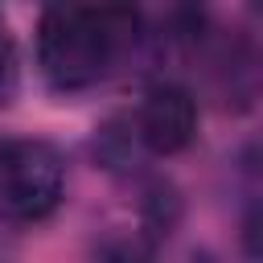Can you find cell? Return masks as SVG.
<instances>
[{
    "label": "cell",
    "instance_id": "1",
    "mask_svg": "<svg viewBox=\"0 0 263 263\" xmlns=\"http://www.w3.org/2000/svg\"><path fill=\"white\" fill-rule=\"evenodd\" d=\"M140 16L119 4L103 8H78V4H53L37 21V62L53 90H82L99 82L119 53L136 37Z\"/></svg>",
    "mask_w": 263,
    "mask_h": 263
},
{
    "label": "cell",
    "instance_id": "2",
    "mask_svg": "<svg viewBox=\"0 0 263 263\" xmlns=\"http://www.w3.org/2000/svg\"><path fill=\"white\" fill-rule=\"evenodd\" d=\"M62 156L45 140H0V214L41 222L62 201Z\"/></svg>",
    "mask_w": 263,
    "mask_h": 263
},
{
    "label": "cell",
    "instance_id": "3",
    "mask_svg": "<svg viewBox=\"0 0 263 263\" xmlns=\"http://www.w3.org/2000/svg\"><path fill=\"white\" fill-rule=\"evenodd\" d=\"M136 127H140L144 148H152L156 156H173V152H181V148L193 140V132H197V103H193V95H189L185 86L160 82V86L148 90Z\"/></svg>",
    "mask_w": 263,
    "mask_h": 263
},
{
    "label": "cell",
    "instance_id": "4",
    "mask_svg": "<svg viewBox=\"0 0 263 263\" xmlns=\"http://www.w3.org/2000/svg\"><path fill=\"white\" fill-rule=\"evenodd\" d=\"M21 86V62H16V41L8 33V21L0 16V107L16 99Z\"/></svg>",
    "mask_w": 263,
    "mask_h": 263
},
{
    "label": "cell",
    "instance_id": "5",
    "mask_svg": "<svg viewBox=\"0 0 263 263\" xmlns=\"http://www.w3.org/2000/svg\"><path fill=\"white\" fill-rule=\"evenodd\" d=\"M238 238H242V251L263 263V201L242 218V234H238Z\"/></svg>",
    "mask_w": 263,
    "mask_h": 263
}]
</instances>
